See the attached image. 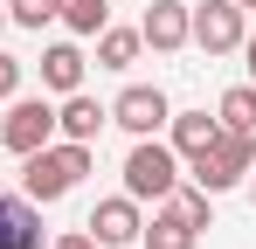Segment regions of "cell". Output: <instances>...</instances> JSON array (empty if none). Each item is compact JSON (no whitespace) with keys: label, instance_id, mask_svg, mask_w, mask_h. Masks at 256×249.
Here are the masks:
<instances>
[{"label":"cell","instance_id":"1","mask_svg":"<svg viewBox=\"0 0 256 249\" xmlns=\"http://www.w3.org/2000/svg\"><path fill=\"white\" fill-rule=\"evenodd\" d=\"M84 173H90V146H84V138H48L42 152L21 160V194H28L35 208H56Z\"/></svg>","mask_w":256,"mask_h":249},{"label":"cell","instance_id":"2","mask_svg":"<svg viewBox=\"0 0 256 249\" xmlns=\"http://www.w3.org/2000/svg\"><path fill=\"white\" fill-rule=\"evenodd\" d=\"M256 166V132H214V146L201 160H187V180L194 187H208V194H228V187H242Z\"/></svg>","mask_w":256,"mask_h":249},{"label":"cell","instance_id":"3","mask_svg":"<svg viewBox=\"0 0 256 249\" xmlns=\"http://www.w3.org/2000/svg\"><path fill=\"white\" fill-rule=\"evenodd\" d=\"M173 187H180V152H173L160 132H152V138H132V152H125V194L146 208V201H166Z\"/></svg>","mask_w":256,"mask_h":249},{"label":"cell","instance_id":"4","mask_svg":"<svg viewBox=\"0 0 256 249\" xmlns=\"http://www.w3.org/2000/svg\"><path fill=\"white\" fill-rule=\"evenodd\" d=\"M48 138H56V104L48 97H7V118H0V146L14 152V160H28V152H42Z\"/></svg>","mask_w":256,"mask_h":249},{"label":"cell","instance_id":"5","mask_svg":"<svg viewBox=\"0 0 256 249\" xmlns=\"http://www.w3.org/2000/svg\"><path fill=\"white\" fill-rule=\"evenodd\" d=\"M250 35V14L236 7V0H201V7H187V42L194 48H208V56H236Z\"/></svg>","mask_w":256,"mask_h":249},{"label":"cell","instance_id":"6","mask_svg":"<svg viewBox=\"0 0 256 249\" xmlns=\"http://www.w3.org/2000/svg\"><path fill=\"white\" fill-rule=\"evenodd\" d=\"M166 118H173V104H166V90H160V83H125V90L111 97V124L132 132V138L166 132Z\"/></svg>","mask_w":256,"mask_h":249},{"label":"cell","instance_id":"7","mask_svg":"<svg viewBox=\"0 0 256 249\" xmlns=\"http://www.w3.org/2000/svg\"><path fill=\"white\" fill-rule=\"evenodd\" d=\"M84 228L97 236V249H125V242H138V228H146V208L132 201V194H111V201L90 208Z\"/></svg>","mask_w":256,"mask_h":249},{"label":"cell","instance_id":"8","mask_svg":"<svg viewBox=\"0 0 256 249\" xmlns=\"http://www.w3.org/2000/svg\"><path fill=\"white\" fill-rule=\"evenodd\" d=\"M138 42H146L152 56H180V48H187V0H152V7L138 14Z\"/></svg>","mask_w":256,"mask_h":249},{"label":"cell","instance_id":"9","mask_svg":"<svg viewBox=\"0 0 256 249\" xmlns=\"http://www.w3.org/2000/svg\"><path fill=\"white\" fill-rule=\"evenodd\" d=\"M0 249H48L42 208L28 194H7V187H0Z\"/></svg>","mask_w":256,"mask_h":249},{"label":"cell","instance_id":"10","mask_svg":"<svg viewBox=\"0 0 256 249\" xmlns=\"http://www.w3.org/2000/svg\"><path fill=\"white\" fill-rule=\"evenodd\" d=\"M104 124H111V104H97L90 90H70V97L56 104V138H84V146H97Z\"/></svg>","mask_w":256,"mask_h":249},{"label":"cell","instance_id":"11","mask_svg":"<svg viewBox=\"0 0 256 249\" xmlns=\"http://www.w3.org/2000/svg\"><path fill=\"white\" fill-rule=\"evenodd\" d=\"M138 242L146 249H201V228H194L173 201H152V222L138 228Z\"/></svg>","mask_w":256,"mask_h":249},{"label":"cell","instance_id":"12","mask_svg":"<svg viewBox=\"0 0 256 249\" xmlns=\"http://www.w3.org/2000/svg\"><path fill=\"white\" fill-rule=\"evenodd\" d=\"M84 70H90V56L76 48V42H48L42 48V90H56V97L84 90Z\"/></svg>","mask_w":256,"mask_h":249},{"label":"cell","instance_id":"13","mask_svg":"<svg viewBox=\"0 0 256 249\" xmlns=\"http://www.w3.org/2000/svg\"><path fill=\"white\" fill-rule=\"evenodd\" d=\"M214 132H222V118H208V111H173L166 118V146L180 152V160H201L214 146Z\"/></svg>","mask_w":256,"mask_h":249},{"label":"cell","instance_id":"14","mask_svg":"<svg viewBox=\"0 0 256 249\" xmlns=\"http://www.w3.org/2000/svg\"><path fill=\"white\" fill-rule=\"evenodd\" d=\"M90 42H97V70H132V62H138V48H146L138 28H111V21H104Z\"/></svg>","mask_w":256,"mask_h":249},{"label":"cell","instance_id":"15","mask_svg":"<svg viewBox=\"0 0 256 249\" xmlns=\"http://www.w3.org/2000/svg\"><path fill=\"white\" fill-rule=\"evenodd\" d=\"M214 118H222V132H256V83H236V90H222Z\"/></svg>","mask_w":256,"mask_h":249},{"label":"cell","instance_id":"16","mask_svg":"<svg viewBox=\"0 0 256 249\" xmlns=\"http://www.w3.org/2000/svg\"><path fill=\"white\" fill-rule=\"evenodd\" d=\"M56 21H62L70 35H84V42H90L104 21H111V0H62V14H56Z\"/></svg>","mask_w":256,"mask_h":249},{"label":"cell","instance_id":"17","mask_svg":"<svg viewBox=\"0 0 256 249\" xmlns=\"http://www.w3.org/2000/svg\"><path fill=\"white\" fill-rule=\"evenodd\" d=\"M56 14H62V0H7V21H14V28H28V35H42Z\"/></svg>","mask_w":256,"mask_h":249},{"label":"cell","instance_id":"18","mask_svg":"<svg viewBox=\"0 0 256 249\" xmlns=\"http://www.w3.org/2000/svg\"><path fill=\"white\" fill-rule=\"evenodd\" d=\"M166 201L180 208V214H187L194 228H214V194H208V187H173Z\"/></svg>","mask_w":256,"mask_h":249},{"label":"cell","instance_id":"19","mask_svg":"<svg viewBox=\"0 0 256 249\" xmlns=\"http://www.w3.org/2000/svg\"><path fill=\"white\" fill-rule=\"evenodd\" d=\"M14 90H21V56H7V48H0V104H7Z\"/></svg>","mask_w":256,"mask_h":249},{"label":"cell","instance_id":"20","mask_svg":"<svg viewBox=\"0 0 256 249\" xmlns=\"http://www.w3.org/2000/svg\"><path fill=\"white\" fill-rule=\"evenodd\" d=\"M48 249H97L90 228H62V236H48Z\"/></svg>","mask_w":256,"mask_h":249},{"label":"cell","instance_id":"21","mask_svg":"<svg viewBox=\"0 0 256 249\" xmlns=\"http://www.w3.org/2000/svg\"><path fill=\"white\" fill-rule=\"evenodd\" d=\"M242 56H250V83H256V35H242Z\"/></svg>","mask_w":256,"mask_h":249},{"label":"cell","instance_id":"22","mask_svg":"<svg viewBox=\"0 0 256 249\" xmlns=\"http://www.w3.org/2000/svg\"><path fill=\"white\" fill-rule=\"evenodd\" d=\"M236 7H242V14H256V0H236Z\"/></svg>","mask_w":256,"mask_h":249},{"label":"cell","instance_id":"23","mask_svg":"<svg viewBox=\"0 0 256 249\" xmlns=\"http://www.w3.org/2000/svg\"><path fill=\"white\" fill-rule=\"evenodd\" d=\"M250 201H256V166H250Z\"/></svg>","mask_w":256,"mask_h":249},{"label":"cell","instance_id":"24","mask_svg":"<svg viewBox=\"0 0 256 249\" xmlns=\"http://www.w3.org/2000/svg\"><path fill=\"white\" fill-rule=\"evenodd\" d=\"M0 28H7V0H0Z\"/></svg>","mask_w":256,"mask_h":249}]
</instances>
